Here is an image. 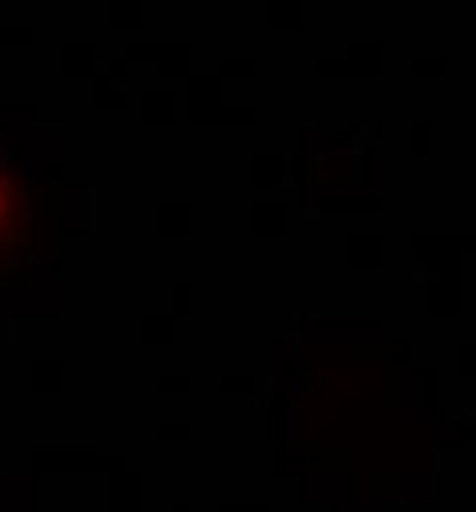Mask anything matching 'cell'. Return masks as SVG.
Returning a JSON list of instances; mask_svg holds the SVG:
<instances>
[{
	"mask_svg": "<svg viewBox=\"0 0 476 512\" xmlns=\"http://www.w3.org/2000/svg\"><path fill=\"white\" fill-rule=\"evenodd\" d=\"M40 215H36V187L0 139V278L16 266V258L32 255Z\"/></svg>",
	"mask_w": 476,
	"mask_h": 512,
	"instance_id": "obj_1",
	"label": "cell"
}]
</instances>
